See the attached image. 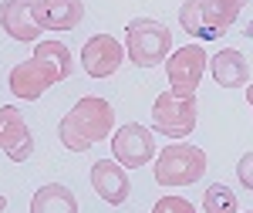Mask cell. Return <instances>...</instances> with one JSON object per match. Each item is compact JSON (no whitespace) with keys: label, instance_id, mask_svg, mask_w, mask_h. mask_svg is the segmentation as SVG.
I'll use <instances>...</instances> for the list:
<instances>
[{"label":"cell","instance_id":"obj_1","mask_svg":"<svg viewBox=\"0 0 253 213\" xmlns=\"http://www.w3.org/2000/svg\"><path fill=\"white\" fill-rule=\"evenodd\" d=\"M71 71H75V61H71V51L61 41H38L34 54L10 68L7 88L20 102H38L47 88L71 78Z\"/></svg>","mask_w":253,"mask_h":213},{"label":"cell","instance_id":"obj_2","mask_svg":"<svg viewBox=\"0 0 253 213\" xmlns=\"http://www.w3.org/2000/svg\"><path fill=\"white\" fill-rule=\"evenodd\" d=\"M112 132H115V108L98 95L78 98L75 108L58 125V139L68 153H88L91 146L112 139Z\"/></svg>","mask_w":253,"mask_h":213},{"label":"cell","instance_id":"obj_3","mask_svg":"<svg viewBox=\"0 0 253 213\" xmlns=\"http://www.w3.org/2000/svg\"><path fill=\"white\" fill-rule=\"evenodd\" d=\"M206 173V153L193 142H169L152 162V176L159 186H193Z\"/></svg>","mask_w":253,"mask_h":213},{"label":"cell","instance_id":"obj_4","mask_svg":"<svg viewBox=\"0 0 253 213\" xmlns=\"http://www.w3.org/2000/svg\"><path fill=\"white\" fill-rule=\"evenodd\" d=\"M125 54L138 68H156L172 54V31L152 17H135L125 27Z\"/></svg>","mask_w":253,"mask_h":213},{"label":"cell","instance_id":"obj_5","mask_svg":"<svg viewBox=\"0 0 253 213\" xmlns=\"http://www.w3.org/2000/svg\"><path fill=\"white\" fill-rule=\"evenodd\" d=\"M196 118H199L196 98H179L172 92H162L152 105V129L159 136H169L172 142H182L186 136H193Z\"/></svg>","mask_w":253,"mask_h":213},{"label":"cell","instance_id":"obj_6","mask_svg":"<svg viewBox=\"0 0 253 213\" xmlns=\"http://www.w3.org/2000/svg\"><path fill=\"white\" fill-rule=\"evenodd\" d=\"M206 51L203 44H186L175 54L166 58V75H169V92L179 98H196L199 95V81L206 75Z\"/></svg>","mask_w":253,"mask_h":213},{"label":"cell","instance_id":"obj_7","mask_svg":"<svg viewBox=\"0 0 253 213\" xmlns=\"http://www.w3.org/2000/svg\"><path fill=\"white\" fill-rule=\"evenodd\" d=\"M112 156L125 169H142L145 162L156 159V136L152 129L128 122V125H118V132H112Z\"/></svg>","mask_w":253,"mask_h":213},{"label":"cell","instance_id":"obj_8","mask_svg":"<svg viewBox=\"0 0 253 213\" xmlns=\"http://www.w3.org/2000/svg\"><path fill=\"white\" fill-rule=\"evenodd\" d=\"M125 58V44H118V38L112 34H91L81 48V68L91 78H112Z\"/></svg>","mask_w":253,"mask_h":213},{"label":"cell","instance_id":"obj_9","mask_svg":"<svg viewBox=\"0 0 253 213\" xmlns=\"http://www.w3.org/2000/svg\"><path fill=\"white\" fill-rule=\"evenodd\" d=\"M0 27L7 38L20 44H34L44 31L38 20V0H3L0 3Z\"/></svg>","mask_w":253,"mask_h":213},{"label":"cell","instance_id":"obj_10","mask_svg":"<svg viewBox=\"0 0 253 213\" xmlns=\"http://www.w3.org/2000/svg\"><path fill=\"white\" fill-rule=\"evenodd\" d=\"M0 149L7 153L10 162H27L34 156V136L27 129V122L14 105H0Z\"/></svg>","mask_w":253,"mask_h":213},{"label":"cell","instance_id":"obj_11","mask_svg":"<svg viewBox=\"0 0 253 213\" xmlns=\"http://www.w3.org/2000/svg\"><path fill=\"white\" fill-rule=\"evenodd\" d=\"M91 190H95L105 203H112V207L125 203V200H128V190H132L125 166H122L118 159H95V162H91Z\"/></svg>","mask_w":253,"mask_h":213},{"label":"cell","instance_id":"obj_12","mask_svg":"<svg viewBox=\"0 0 253 213\" xmlns=\"http://www.w3.org/2000/svg\"><path fill=\"white\" fill-rule=\"evenodd\" d=\"M247 7V0H199V14H203V41L206 38H223L236 24L240 10Z\"/></svg>","mask_w":253,"mask_h":213},{"label":"cell","instance_id":"obj_13","mask_svg":"<svg viewBox=\"0 0 253 213\" xmlns=\"http://www.w3.org/2000/svg\"><path fill=\"white\" fill-rule=\"evenodd\" d=\"M210 71L219 88H243L250 85V64L236 48H223L210 58Z\"/></svg>","mask_w":253,"mask_h":213},{"label":"cell","instance_id":"obj_14","mask_svg":"<svg viewBox=\"0 0 253 213\" xmlns=\"http://www.w3.org/2000/svg\"><path fill=\"white\" fill-rule=\"evenodd\" d=\"M38 20L44 31H75L84 20L81 0H38Z\"/></svg>","mask_w":253,"mask_h":213},{"label":"cell","instance_id":"obj_15","mask_svg":"<svg viewBox=\"0 0 253 213\" xmlns=\"http://www.w3.org/2000/svg\"><path fill=\"white\" fill-rule=\"evenodd\" d=\"M31 213H78V196L64 183H47L31 196Z\"/></svg>","mask_w":253,"mask_h":213},{"label":"cell","instance_id":"obj_16","mask_svg":"<svg viewBox=\"0 0 253 213\" xmlns=\"http://www.w3.org/2000/svg\"><path fill=\"white\" fill-rule=\"evenodd\" d=\"M203 210L206 213H240V200L230 186L213 183L206 193H203Z\"/></svg>","mask_w":253,"mask_h":213},{"label":"cell","instance_id":"obj_17","mask_svg":"<svg viewBox=\"0 0 253 213\" xmlns=\"http://www.w3.org/2000/svg\"><path fill=\"white\" fill-rule=\"evenodd\" d=\"M179 27L189 34V38L203 41V14H199V0H186L179 7Z\"/></svg>","mask_w":253,"mask_h":213},{"label":"cell","instance_id":"obj_18","mask_svg":"<svg viewBox=\"0 0 253 213\" xmlns=\"http://www.w3.org/2000/svg\"><path fill=\"white\" fill-rule=\"evenodd\" d=\"M152 213H196V207L182 196H162V200H156Z\"/></svg>","mask_w":253,"mask_h":213},{"label":"cell","instance_id":"obj_19","mask_svg":"<svg viewBox=\"0 0 253 213\" xmlns=\"http://www.w3.org/2000/svg\"><path fill=\"white\" fill-rule=\"evenodd\" d=\"M236 179L243 190H253V153H243L236 162Z\"/></svg>","mask_w":253,"mask_h":213},{"label":"cell","instance_id":"obj_20","mask_svg":"<svg viewBox=\"0 0 253 213\" xmlns=\"http://www.w3.org/2000/svg\"><path fill=\"white\" fill-rule=\"evenodd\" d=\"M243 34H247V38H250V41H253V17H250V20H247V27H243Z\"/></svg>","mask_w":253,"mask_h":213},{"label":"cell","instance_id":"obj_21","mask_svg":"<svg viewBox=\"0 0 253 213\" xmlns=\"http://www.w3.org/2000/svg\"><path fill=\"white\" fill-rule=\"evenodd\" d=\"M247 102H250V108H253V81L247 85Z\"/></svg>","mask_w":253,"mask_h":213},{"label":"cell","instance_id":"obj_22","mask_svg":"<svg viewBox=\"0 0 253 213\" xmlns=\"http://www.w3.org/2000/svg\"><path fill=\"white\" fill-rule=\"evenodd\" d=\"M3 210H7V196L0 193V213H3Z\"/></svg>","mask_w":253,"mask_h":213},{"label":"cell","instance_id":"obj_23","mask_svg":"<svg viewBox=\"0 0 253 213\" xmlns=\"http://www.w3.org/2000/svg\"><path fill=\"white\" fill-rule=\"evenodd\" d=\"M247 213H253V210H247Z\"/></svg>","mask_w":253,"mask_h":213}]
</instances>
